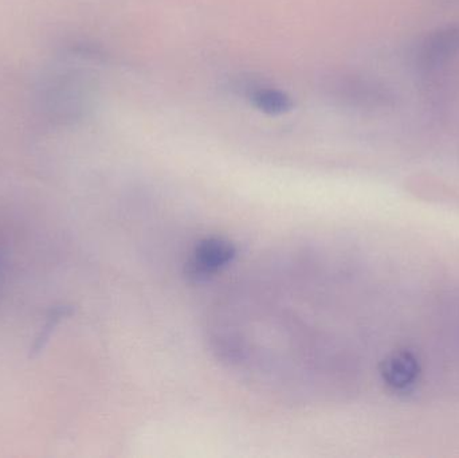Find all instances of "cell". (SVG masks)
<instances>
[{
  "label": "cell",
  "instance_id": "1",
  "mask_svg": "<svg viewBox=\"0 0 459 458\" xmlns=\"http://www.w3.org/2000/svg\"><path fill=\"white\" fill-rule=\"evenodd\" d=\"M441 308L434 328V357L437 365L444 366L439 371L459 386V296L447 298Z\"/></svg>",
  "mask_w": 459,
  "mask_h": 458
},
{
  "label": "cell",
  "instance_id": "4",
  "mask_svg": "<svg viewBox=\"0 0 459 458\" xmlns=\"http://www.w3.org/2000/svg\"><path fill=\"white\" fill-rule=\"evenodd\" d=\"M459 53V24L442 27L423 38L415 61L423 73H433L446 66Z\"/></svg>",
  "mask_w": 459,
  "mask_h": 458
},
{
  "label": "cell",
  "instance_id": "2",
  "mask_svg": "<svg viewBox=\"0 0 459 458\" xmlns=\"http://www.w3.org/2000/svg\"><path fill=\"white\" fill-rule=\"evenodd\" d=\"M329 96L344 104L361 109H379L393 104L394 96L388 89L374 81L353 75L333 77L326 85Z\"/></svg>",
  "mask_w": 459,
  "mask_h": 458
},
{
  "label": "cell",
  "instance_id": "3",
  "mask_svg": "<svg viewBox=\"0 0 459 458\" xmlns=\"http://www.w3.org/2000/svg\"><path fill=\"white\" fill-rule=\"evenodd\" d=\"M237 257V247L222 237L202 239L191 253L186 273L195 281H204L228 268Z\"/></svg>",
  "mask_w": 459,
  "mask_h": 458
},
{
  "label": "cell",
  "instance_id": "5",
  "mask_svg": "<svg viewBox=\"0 0 459 458\" xmlns=\"http://www.w3.org/2000/svg\"><path fill=\"white\" fill-rule=\"evenodd\" d=\"M247 97L256 109L267 115H282L293 108L290 97L272 86H247Z\"/></svg>",
  "mask_w": 459,
  "mask_h": 458
}]
</instances>
